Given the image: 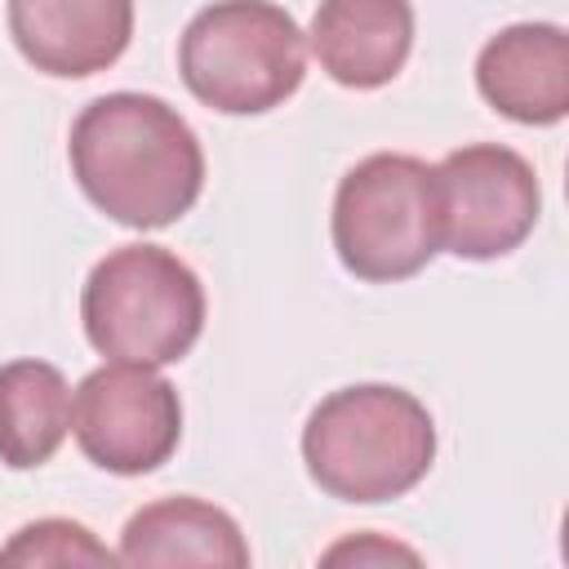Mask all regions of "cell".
<instances>
[{"instance_id":"obj_2","label":"cell","mask_w":569,"mask_h":569,"mask_svg":"<svg viewBox=\"0 0 569 569\" xmlns=\"http://www.w3.org/2000/svg\"><path fill=\"white\" fill-rule=\"evenodd\" d=\"M307 476L342 502H391L436 462L427 405L387 382H356L325 396L302 427Z\"/></svg>"},{"instance_id":"obj_7","label":"cell","mask_w":569,"mask_h":569,"mask_svg":"<svg viewBox=\"0 0 569 569\" xmlns=\"http://www.w3.org/2000/svg\"><path fill=\"white\" fill-rule=\"evenodd\" d=\"M80 453L111 476H147L182 440V400L151 365H102L76 387L71 409Z\"/></svg>"},{"instance_id":"obj_12","label":"cell","mask_w":569,"mask_h":569,"mask_svg":"<svg viewBox=\"0 0 569 569\" xmlns=\"http://www.w3.org/2000/svg\"><path fill=\"white\" fill-rule=\"evenodd\" d=\"M71 431V387L44 360L0 365V462L31 471L49 462Z\"/></svg>"},{"instance_id":"obj_1","label":"cell","mask_w":569,"mask_h":569,"mask_svg":"<svg viewBox=\"0 0 569 569\" xmlns=\"http://www.w3.org/2000/svg\"><path fill=\"white\" fill-rule=\"evenodd\" d=\"M71 173L93 209L156 231L178 222L204 187L196 129L151 93H102L71 124Z\"/></svg>"},{"instance_id":"obj_4","label":"cell","mask_w":569,"mask_h":569,"mask_svg":"<svg viewBox=\"0 0 569 569\" xmlns=\"http://www.w3.org/2000/svg\"><path fill=\"white\" fill-rule=\"evenodd\" d=\"M182 84L222 116H262L298 93L307 36L271 0H213L178 40Z\"/></svg>"},{"instance_id":"obj_6","label":"cell","mask_w":569,"mask_h":569,"mask_svg":"<svg viewBox=\"0 0 569 569\" xmlns=\"http://www.w3.org/2000/svg\"><path fill=\"white\" fill-rule=\"evenodd\" d=\"M431 182L440 249L471 262H489L520 249L542 209L533 164L498 142L449 151L440 164H431Z\"/></svg>"},{"instance_id":"obj_11","label":"cell","mask_w":569,"mask_h":569,"mask_svg":"<svg viewBox=\"0 0 569 569\" xmlns=\"http://www.w3.org/2000/svg\"><path fill=\"white\" fill-rule=\"evenodd\" d=\"M120 560L138 569H244L249 542L222 507L178 493L129 516Z\"/></svg>"},{"instance_id":"obj_14","label":"cell","mask_w":569,"mask_h":569,"mask_svg":"<svg viewBox=\"0 0 569 569\" xmlns=\"http://www.w3.org/2000/svg\"><path fill=\"white\" fill-rule=\"evenodd\" d=\"M325 560L329 565H338V560H418L413 551H405V547H396V542H373V538H356V542H342V547H333V551H325Z\"/></svg>"},{"instance_id":"obj_10","label":"cell","mask_w":569,"mask_h":569,"mask_svg":"<svg viewBox=\"0 0 569 569\" xmlns=\"http://www.w3.org/2000/svg\"><path fill=\"white\" fill-rule=\"evenodd\" d=\"M413 49L409 0H320L311 18V53L342 89H378L400 76Z\"/></svg>"},{"instance_id":"obj_3","label":"cell","mask_w":569,"mask_h":569,"mask_svg":"<svg viewBox=\"0 0 569 569\" xmlns=\"http://www.w3.org/2000/svg\"><path fill=\"white\" fill-rule=\"evenodd\" d=\"M80 320L93 351L129 365H178L204 329L200 276L160 244H120L84 280Z\"/></svg>"},{"instance_id":"obj_5","label":"cell","mask_w":569,"mask_h":569,"mask_svg":"<svg viewBox=\"0 0 569 569\" xmlns=\"http://www.w3.org/2000/svg\"><path fill=\"white\" fill-rule=\"evenodd\" d=\"M338 262L369 284L418 276L440 253L431 164L400 151H378L351 164L333 196Z\"/></svg>"},{"instance_id":"obj_9","label":"cell","mask_w":569,"mask_h":569,"mask_svg":"<svg viewBox=\"0 0 569 569\" xmlns=\"http://www.w3.org/2000/svg\"><path fill=\"white\" fill-rule=\"evenodd\" d=\"M480 98L516 124H556L569 111V40L556 22H516L476 58Z\"/></svg>"},{"instance_id":"obj_13","label":"cell","mask_w":569,"mask_h":569,"mask_svg":"<svg viewBox=\"0 0 569 569\" xmlns=\"http://www.w3.org/2000/svg\"><path fill=\"white\" fill-rule=\"evenodd\" d=\"M116 556L76 520H36L0 547V565H111Z\"/></svg>"},{"instance_id":"obj_8","label":"cell","mask_w":569,"mask_h":569,"mask_svg":"<svg viewBox=\"0 0 569 569\" xmlns=\"http://www.w3.org/2000/svg\"><path fill=\"white\" fill-rule=\"evenodd\" d=\"M9 36L44 76H98L129 49L133 0H9Z\"/></svg>"}]
</instances>
